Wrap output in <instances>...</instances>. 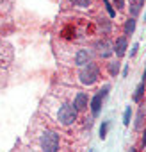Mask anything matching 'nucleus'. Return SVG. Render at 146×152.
<instances>
[{"label":"nucleus","mask_w":146,"mask_h":152,"mask_svg":"<svg viewBox=\"0 0 146 152\" xmlns=\"http://www.w3.org/2000/svg\"><path fill=\"white\" fill-rule=\"evenodd\" d=\"M39 147L43 152H57L59 150V134L53 131H45L39 136Z\"/></svg>","instance_id":"1"},{"label":"nucleus","mask_w":146,"mask_h":152,"mask_svg":"<svg viewBox=\"0 0 146 152\" xmlns=\"http://www.w3.org/2000/svg\"><path fill=\"white\" fill-rule=\"evenodd\" d=\"M77 109L71 104H61V107L57 109V122L61 125H73L77 122Z\"/></svg>","instance_id":"2"},{"label":"nucleus","mask_w":146,"mask_h":152,"mask_svg":"<svg viewBox=\"0 0 146 152\" xmlns=\"http://www.w3.org/2000/svg\"><path fill=\"white\" fill-rule=\"evenodd\" d=\"M79 81H80L84 86L95 84V83L98 81V68H96V64L89 63L87 66H82V70H80V73H79Z\"/></svg>","instance_id":"3"},{"label":"nucleus","mask_w":146,"mask_h":152,"mask_svg":"<svg viewBox=\"0 0 146 152\" xmlns=\"http://www.w3.org/2000/svg\"><path fill=\"white\" fill-rule=\"evenodd\" d=\"M89 63H93V52L87 48H82L75 54V64L77 66H87Z\"/></svg>","instance_id":"4"},{"label":"nucleus","mask_w":146,"mask_h":152,"mask_svg":"<svg viewBox=\"0 0 146 152\" xmlns=\"http://www.w3.org/2000/svg\"><path fill=\"white\" fill-rule=\"evenodd\" d=\"M96 52H98V56H100L102 59H107V57H111V56L114 54L112 45H111L107 39H103V41H98V43H96Z\"/></svg>","instance_id":"5"},{"label":"nucleus","mask_w":146,"mask_h":152,"mask_svg":"<svg viewBox=\"0 0 146 152\" xmlns=\"http://www.w3.org/2000/svg\"><path fill=\"white\" fill-rule=\"evenodd\" d=\"M126 48H128V41H126V38H125V36L118 38V39H116V43L112 45V50H114L116 57H123V56L126 54Z\"/></svg>","instance_id":"6"},{"label":"nucleus","mask_w":146,"mask_h":152,"mask_svg":"<svg viewBox=\"0 0 146 152\" xmlns=\"http://www.w3.org/2000/svg\"><path fill=\"white\" fill-rule=\"evenodd\" d=\"M89 106V97H87V93H77V97H75V100H73V107H75L77 111H84L86 107Z\"/></svg>","instance_id":"7"},{"label":"nucleus","mask_w":146,"mask_h":152,"mask_svg":"<svg viewBox=\"0 0 146 152\" xmlns=\"http://www.w3.org/2000/svg\"><path fill=\"white\" fill-rule=\"evenodd\" d=\"M102 104H103V97H102V93L98 91L91 100H89V107H91V113H93V116H96L98 113H100V109H102Z\"/></svg>","instance_id":"8"},{"label":"nucleus","mask_w":146,"mask_h":152,"mask_svg":"<svg viewBox=\"0 0 146 152\" xmlns=\"http://www.w3.org/2000/svg\"><path fill=\"white\" fill-rule=\"evenodd\" d=\"M134 31H135V18H128L126 22H125V27H123V34L125 36H132L134 34Z\"/></svg>","instance_id":"9"},{"label":"nucleus","mask_w":146,"mask_h":152,"mask_svg":"<svg viewBox=\"0 0 146 152\" xmlns=\"http://www.w3.org/2000/svg\"><path fill=\"white\" fill-rule=\"evenodd\" d=\"M144 91H146V83H141V84L137 86L135 93H134V102H141V99H142Z\"/></svg>","instance_id":"10"},{"label":"nucleus","mask_w":146,"mask_h":152,"mask_svg":"<svg viewBox=\"0 0 146 152\" xmlns=\"http://www.w3.org/2000/svg\"><path fill=\"white\" fill-rule=\"evenodd\" d=\"M142 124H144V107H139V111H137V116H135V129L139 131L141 127H142Z\"/></svg>","instance_id":"11"},{"label":"nucleus","mask_w":146,"mask_h":152,"mask_svg":"<svg viewBox=\"0 0 146 152\" xmlns=\"http://www.w3.org/2000/svg\"><path fill=\"white\" fill-rule=\"evenodd\" d=\"M118 72H119V61H112V63H109V73L112 75V77H116Z\"/></svg>","instance_id":"12"},{"label":"nucleus","mask_w":146,"mask_h":152,"mask_svg":"<svg viewBox=\"0 0 146 152\" xmlns=\"http://www.w3.org/2000/svg\"><path fill=\"white\" fill-rule=\"evenodd\" d=\"M139 11H141V4L137 2V0H134V2H132V6H130V13H132V18H135V16L139 15Z\"/></svg>","instance_id":"13"},{"label":"nucleus","mask_w":146,"mask_h":152,"mask_svg":"<svg viewBox=\"0 0 146 152\" xmlns=\"http://www.w3.org/2000/svg\"><path fill=\"white\" fill-rule=\"evenodd\" d=\"M130 118H132V107L128 106L123 113V125H130Z\"/></svg>","instance_id":"14"},{"label":"nucleus","mask_w":146,"mask_h":152,"mask_svg":"<svg viewBox=\"0 0 146 152\" xmlns=\"http://www.w3.org/2000/svg\"><path fill=\"white\" fill-rule=\"evenodd\" d=\"M107 129H109V122H103V124L100 125V138H102V140L107 136Z\"/></svg>","instance_id":"15"},{"label":"nucleus","mask_w":146,"mask_h":152,"mask_svg":"<svg viewBox=\"0 0 146 152\" xmlns=\"http://www.w3.org/2000/svg\"><path fill=\"white\" fill-rule=\"evenodd\" d=\"M103 4H105V7H107L109 15H111V16H116V11L112 9V6H111V2H109V0H103Z\"/></svg>","instance_id":"16"},{"label":"nucleus","mask_w":146,"mask_h":152,"mask_svg":"<svg viewBox=\"0 0 146 152\" xmlns=\"http://www.w3.org/2000/svg\"><path fill=\"white\" fill-rule=\"evenodd\" d=\"M75 4H79L80 7H86V6H89V0H75Z\"/></svg>","instance_id":"17"},{"label":"nucleus","mask_w":146,"mask_h":152,"mask_svg":"<svg viewBox=\"0 0 146 152\" xmlns=\"http://www.w3.org/2000/svg\"><path fill=\"white\" fill-rule=\"evenodd\" d=\"M114 4H116L118 9H123L125 7V0H114Z\"/></svg>","instance_id":"18"},{"label":"nucleus","mask_w":146,"mask_h":152,"mask_svg":"<svg viewBox=\"0 0 146 152\" xmlns=\"http://www.w3.org/2000/svg\"><path fill=\"white\" fill-rule=\"evenodd\" d=\"M137 48H139V45H137V43H135V45H134V47H132V52H130V56H132V57H134V56H135V54H137Z\"/></svg>","instance_id":"19"},{"label":"nucleus","mask_w":146,"mask_h":152,"mask_svg":"<svg viewBox=\"0 0 146 152\" xmlns=\"http://www.w3.org/2000/svg\"><path fill=\"white\" fill-rule=\"evenodd\" d=\"M141 143H142V147H146V129H144V132H142V140H141Z\"/></svg>","instance_id":"20"},{"label":"nucleus","mask_w":146,"mask_h":152,"mask_svg":"<svg viewBox=\"0 0 146 152\" xmlns=\"http://www.w3.org/2000/svg\"><path fill=\"white\" fill-rule=\"evenodd\" d=\"M126 73H128V66H125V68H123V77H126Z\"/></svg>","instance_id":"21"},{"label":"nucleus","mask_w":146,"mask_h":152,"mask_svg":"<svg viewBox=\"0 0 146 152\" xmlns=\"http://www.w3.org/2000/svg\"><path fill=\"white\" fill-rule=\"evenodd\" d=\"M137 2H139L141 6H144V2H146V0H137Z\"/></svg>","instance_id":"22"},{"label":"nucleus","mask_w":146,"mask_h":152,"mask_svg":"<svg viewBox=\"0 0 146 152\" xmlns=\"http://www.w3.org/2000/svg\"><path fill=\"white\" fill-rule=\"evenodd\" d=\"M130 152H135V148H130Z\"/></svg>","instance_id":"23"},{"label":"nucleus","mask_w":146,"mask_h":152,"mask_svg":"<svg viewBox=\"0 0 146 152\" xmlns=\"http://www.w3.org/2000/svg\"><path fill=\"white\" fill-rule=\"evenodd\" d=\"M144 22H146V13H144Z\"/></svg>","instance_id":"24"},{"label":"nucleus","mask_w":146,"mask_h":152,"mask_svg":"<svg viewBox=\"0 0 146 152\" xmlns=\"http://www.w3.org/2000/svg\"><path fill=\"white\" fill-rule=\"evenodd\" d=\"M89 152H95V150H93V148H91V150H89Z\"/></svg>","instance_id":"25"},{"label":"nucleus","mask_w":146,"mask_h":152,"mask_svg":"<svg viewBox=\"0 0 146 152\" xmlns=\"http://www.w3.org/2000/svg\"><path fill=\"white\" fill-rule=\"evenodd\" d=\"M132 2H134V0H132Z\"/></svg>","instance_id":"26"}]
</instances>
